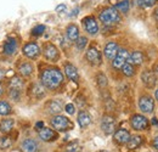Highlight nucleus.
Instances as JSON below:
<instances>
[{
  "label": "nucleus",
  "mask_w": 158,
  "mask_h": 152,
  "mask_svg": "<svg viewBox=\"0 0 158 152\" xmlns=\"http://www.w3.org/2000/svg\"><path fill=\"white\" fill-rule=\"evenodd\" d=\"M153 147H155L156 150H158V136L153 140Z\"/></svg>",
  "instance_id": "42"
},
{
  "label": "nucleus",
  "mask_w": 158,
  "mask_h": 152,
  "mask_svg": "<svg viewBox=\"0 0 158 152\" xmlns=\"http://www.w3.org/2000/svg\"><path fill=\"white\" fill-rule=\"evenodd\" d=\"M12 108H11V105L6 101H0V114L1 116H7V114L11 113Z\"/></svg>",
  "instance_id": "28"
},
{
  "label": "nucleus",
  "mask_w": 158,
  "mask_h": 152,
  "mask_svg": "<svg viewBox=\"0 0 158 152\" xmlns=\"http://www.w3.org/2000/svg\"><path fill=\"white\" fill-rule=\"evenodd\" d=\"M141 142H142V139H141L139 135L130 136V139H129V141H128V147H129V149H136L138 146H140Z\"/></svg>",
  "instance_id": "27"
},
{
  "label": "nucleus",
  "mask_w": 158,
  "mask_h": 152,
  "mask_svg": "<svg viewBox=\"0 0 158 152\" xmlns=\"http://www.w3.org/2000/svg\"><path fill=\"white\" fill-rule=\"evenodd\" d=\"M66 10V5H63V4H61V5H59L57 7H56V11L57 12H63Z\"/></svg>",
  "instance_id": "39"
},
{
  "label": "nucleus",
  "mask_w": 158,
  "mask_h": 152,
  "mask_svg": "<svg viewBox=\"0 0 158 152\" xmlns=\"http://www.w3.org/2000/svg\"><path fill=\"white\" fill-rule=\"evenodd\" d=\"M130 139V134L128 130H124V129H120L118 132H116L114 134V140L118 142V144H125L128 142Z\"/></svg>",
  "instance_id": "19"
},
{
  "label": "nucleus",
  "mask_w": 158,
  "mask_h": 152,
  "mask_svg": "<svg viewBox=\"0 0 158 152\" xmlns=\"http://www.w3.org/2000/svg\"><path fill=\"white\" fill-rule=\"evenodd\" d=\"M157 71H158V66H157Z\"/></svg>",
  "instance_id": "48"
},
{
  "label": "nucleus",
  "mask_w": 158,
  "mask_h": 152,
  "mask_svg": "<svg viewBox=\"0 0 158 152\" xmlns=\"http://www.w3.org/2000/svg\"><path fill=\"white\" fill-rule=\"evenodd\" d=\"M2 95V87H1V84H0V97Z\"/></svg>",
  "instance_id": "45"
},
{
  "label": "nucleus",
  "mask_w": 158,
  "mask_h": 152,
  "mask_svg": "<svg viewBox=\"0 0 158 152\" xmlns=\"http://www.w3.org/2000/svg\"><path fill=\"white\" fill-rule=\"evenodd\" d=\"M114 127H116V122L112 117L110 116H105L101 120V128L102 130L106 134H112L114 130Z\"/></svg>",
  "instance_id": "11"
},
{
  "label": "nucleus",
  "mask_w": 158,
  "mask_h": 152,
  "mask_svg": "<svg viewBox=\"0 0 158 152\" xmlns=\"http://www.w3.org/2000/svg\"><path fill=\"white\" fill-rule=\"evenodd\" d=\"M51 125L59 130V132H64L67 129H71L73 127V124L69 122V119L67 117H63V116H56L51 119Z\"/></svg>",
  "instance_id": "3"
},
{
  "label": "nucleus",
  "mask_w": 158,
  "mask_h": 152,
  "mask_svg": "<svg viewBox=\"0 0 158 152\" xmlns=\"http://www.w3.org/2000/svg\"><path fill=\"white\" fill-rule=\"evenodd\" d=\"M19 71H20V73L23 77L31 76L32 72H33V65L29 63V62H23V63H21V66L19 67Z\"/></svg>",
  "instance_id": "23"
},
{
  "label": "nucleus",
  "mask_w": 158,
  "mask_h": 152,
  "mask_svg": "<svg viewBox=\"0 0 158 152\" xmlns=\"http://www.w3.org/2000/svg\"><path fill=\"white\" fill-rule=\"evenodd\" d=\"M22 51H23V55L24 56L28 57V58H32V60H35L40 55V49L39 46H38V44H35V43H28V44H26L23 46Z\"/></svg>",
  "instance_id": "5"
},
{
  "label": "nucleus",
  "mask_w": 158,
  "mask_h": 152,
  "mask_svg": "<svg viewBox=\"0 0 158 152\" xmlns=\"http://www.w3.org/2000/svg\"><path fill=\"white\" fill-rule=\"evenodd\" d=\"M33 91L35 93V96H38V99L44 95V90H43V88L40 85H34L33 87Z\"/></svg>",
  "instance_id": "35"
},
{
  "label": "nucleus",
  "mask_w": 158,
  "mask_h": 152,
  "mask_svg": "<svg viewBox=\"0 0 158 152\" xmlns=\"http://www.w3.org/2000/svg\"><path fill=\"white\" fill-rule=\"evenodd\" d=\"M128 57H129V54H128V51L125 49H119L117 55L113 58V62H112L113 67L116 70H120L123 67V65L128 61Z\"/></svg>",
  "instance_id": "8"
},
{
  "label": "nucleus",
  "mask_w": 158,
  "mask_h": 152,
  "mask_svg": "<svg viewBox=\"0 0 158 152\" xmlns=\"http://www.w3.org/2000/svg\"><path fill=\"white\" fill-rule=\"evenodd\" d=\"M67 37L69 40L72 41H76L79 37V29L76 24H69L67 27Z\"/></svg>",
  "instance_id": "21"
},
{
  "label": "nucleus",
  "mask_w": 158,
  "mask_h": 152,
  "mask_svg": "<svg viewBox=\"0 0 158 152\" xmlns=\"http://www.w3.org/2000/svg\"><path fill=\"white\" fill-rule=\"evenodd\" d=\"M86 43H88V39L85 38V37H80L76 40V45H77V49L78 50H83L85 46H86Z\"/></svg>",
  "instance_id": "29"
},
{
  "label": "nucleus",
  "mask_w": 158,
  "mask_h": 152,
  "mask_svg": "<svg viewBox=\"0 0 158 152\" xmlns=\"http://www.w3.org/2000/svg\"><path fill=\"white\" fill-rule=\"evenodd\" d=\"M67 151L68 152H79L80 151V146L78 145L77 141L71 142V144H68V146H67Z\"/></svg>",
  "instance_id": "33"
},
{
  "label": "nucleus",
  "mask_w": 158,
  "mask_h": 152,
  "mask_svg": "<svg viewBox=\"0 0 158 152\" xmlns=\"http://www.w3.org/2000/svg\"><path fill=\"white\" fill-rule=\"evenodd\" d=\"M142 61H143V55L140 51H135V53H133L130 56L128 57V62H130L131 65H135V66L141 65Z\"/></svg>",
  "instance_id": "24"
},
{
  "label": "nucleus",
  "mask_w": 158,
  "mask_h": 152,
  "mask_svg": "<svg viewBox=\"0 0 158 152\" xmlns=\"http://www.w3.org/2000/svg\"><path fill=\"white\" fill-rule=\"evenodd\" d=\"M61 105H60V102H56V101H54V102H51L50 103V111L52 112V113H59L61 112Z\"/></svg>",
  "instance_id": "34"
},
{
  "label": "nucleus",
  "mask_w": 158,
  "mask_h": 152,
  "mask_svg": "<svg viewBox=\"0 0 158 152\" xmlns=\"http://www.w3.org/2000/svg\"><path fill=\"white\" fill-rule=\"evenodd\" d=\"M10 97L12 100H16L19 101L20 100V91L19 90H14V89H10Z\"/></svg>",
  "instance_id": "37"
},
{
  "label": "nucleus",
  "mask_w": 158,
  "mask_h": 152,
  "mask_svg": "<svg viewBox=\"0 0 158 152\" xmlns=\"http://www.w3.org/2000/svg\"><path fill=\"white\" fill-rule=\"evenodd\" d=\"M39 136L44 141H52L57 137V134L50 128H41L39 130Z\"/></svg>",
  "instance_id": "15"
},
{
  "label": "nucleus",
  "mask_w": 158,
  "mask_h": 152,
  "mask_svg": "<svg viewBox=\"0 0 158 152\" xmlns=\"http://www.w3.org/2000/svg\"><path fill=\"white\" fill-rule=\"evenodd\" d=\"M23 85H24V83H23L22 78H20V77H17V76L12 77V78L10 79V82H9V87H10V89H14V90H19V91H21L22 88H23Z\"/></svg>",
  "instance_id": "20"
},
{
  "label": "nucleus",
  "mask_w": 158,
  "mask_h": 152,
  "mask_svg": "<svg viewBox=\"0 0 158 152\" xmlns=\"http://www.w3.org/2000/svg\"><path fill=\"white\" fill-rule=\"evenodd\" d=\"M141 79H142V82L145 83V85L147 87V88H153L155 87V84H156V77L153 74V72H151V71H145L142 74H141Z\"/></svg>",
  "instance_id": "14"
},
{
  "label": "nucleus",
  "mask_w": 158,
  "mask_h": 152,
  "mask_svg": "<svg viewBox=\"0 0 158 152\" xmlns=\"http://www.w3.org/2000/svg\"><path fill=\"white\" fill-rule=\"evenodd\" d=\"M64 110H66V112L69 114H73L76 112V108H74V106L72 105V103H68V105H66V107H64Z\"/></svg>",
  "instance_id": "38"
},
{
  "label": "nucleus",
  "mask_w": 158,
  "mask_h": 152,
  "mask_svg": "<svg viewBox=\"0 0 158 152\" xmlns=\"http://www.w3.org/2000/svg\"><path fill=\"white\" fill-rule=\"evenodd\" d=\"M44 32H45V26L44 24H39V26H37V27L33 28L32 34L33 36H41Z\"/></svg>",
  "instance_id": "32"
},
{
  "label": "nucleus",
  "mask_w": 158,
  "mask_h": 152,
  "mask_svg": "<svg viewBox=\"0 0 158 152\" xmlns=\"http://www.w3.org/2000/svg\"><path fill=\"white\" fill-rule=\"evenodd\" d=\"M102 152H107V151H102Z\"/></svg>",
  "instance_id": "47"
},
{
  "label": "nucleus",
  "mask_w": 158,
  "mask_h": 152,
  "mask_svg": "<svg viewBox=\"0 0 158 152\" xmlns=\"http://www.w3.org/2000/svg\"><path fill=\"white\" fill-rule=\"evenodd\" d=\"M139 107L143 113H151L155 108V101L151 96H141L139 100Z\"/></svg>",
  "instance_id": "4"
},
{
  "label": "nucleus",
  "mask_w": 158,
  "mask_h": 152,
  "mask_svg": "<svg viewBox=\"0 0 158 152\" xmlns=\"http://www.w3.org/2000/svg\"><path fill=\"white\" fill-rule=\"evenodd\" d=\"M11 146V140L9 136H4L1 140H0V147L1 149H7Z\"/></svg>",
  "instance_id": "31"
},
{
  "label": "nucleus",
  "mask_w": 158,
  "mask_h": 152,
  "mask_svg": "<svg viewBox=\"0 0 158 152\" xmlns=\"http://www.w3.org/2000/svg\"><path fill=\"white\" fill-rule=\"evenodd\" d=\"M129 7H130L129 0H122V1H119L118 4H116V9L120 12H123V14H127L129 11Z\"/></svg>",
  "instance_id": "25"
},
{
  "label": "nucleus",
  "mask_w": 158,
  "mask_h": 152,
  "mask_svg": "<svg viewBox=\"0 0 158 152\" xmlns=\"http://www.w3.org/2000/svg\"><path fill=\"white\" fill-rule=\"evenodd\" d=\"M44 56L49 61H57L60 57L57 48L54 44H50V43L45 44V46H44Z\"/></svg>",
  "instance_id": "9"
},
{
  "label": "nucleus",
  "mask_w": 158,
  "mask_h": 152,
  "mask_svg": "<svg viewBox=\"0 0 158 152\" xmlns=\"http://www.w3.org/2000/svg\"><path fill=\"white\" fill-rule=\"evenodd\" d=\"M5 74H6V71H5L4 68H0V80H1V79H4Z\"/></svg>",
  "instance_id": "40"
},
{
  "label": "nucleus",
  "mask_w": 158,
  "mask_h": 152,
  "mask_svg": "<svg viewBox=\"0 0 158 152\" xmlns=\"http://www.w3.org/2000/svg\"><path fill=\"white\" fill-rule=\"evenodd\" d=\"M152 123L157 125V124H158V120H157V119H156V118H153V119H152Z\"/></svg>",
  "instance_id": "44"
},
{
  "label": "nucleus",
  "mask_w": 158,
  "mask_h": 152,
  "mask_svg": "<svg viewBox=\"0 0 158 152\" xmlns=\"http://www.w3.org/2000/svg\"><path fill=\"white\" fill-rule=\"evenodd\" d=\"M156 99H157V100H158V89H157V90H156Z\"/></svg>",
  "instance_id": "46"
},
{
  "label": "nucleus",
  "mask_w": 158,
  "mask_h": 152,
  "mask_svg": "<svg viewBox=\"0 0 158 152\" xmlns=\"http://www.w3.org/2000/svg\"><path fill=\"white\" fill-rule=\"evenodd\" d=\"M118 50H119L118 45H117L116 43L111 41V43H108V44L105 46L103 53H105V56H106V58H108V60H113V58H114V56L117 55Z\"/></svg>",
  "instance_id": "13"
},
{
  "label": "nucleus",
  "mask_w": 158,
  "mask_h": 152,
  "mask_svg": "<svg viewBox=\"0 0 158 152\" xmlns=\"http://www.w3.org/2000/svg\"><path fill=\"white\" fill-rule=\"evenodd\" d=\"M120 70H123V73L125 74L127 77H131L134 76V73H135V70H134V66L130 63V62H125L124 65H123V67L120 68Z\"/></svg>",
  "instance_id": "26"
},
{
  "label": "nucleus",
  "mask_w": 158,
  "mask_h": 152,
  "mask_svg": "<svg viewBox=\"0 0 158 152\" xmlns=\"http://www.w3.org/2000/svg\"><path fill=\"white\" fill-rule=\"evenodd\" d=\"M22 150L24 152H37L38 150V144L35 140H32V139H26L23 142H22Z\"/></svg>",
  "instance_id": "17"
},
{
  "label": "nucleus",
  "mask_w": 158,
  "mask_h": 152,
  "mask_svg": "<svg viewBox=\"0 0 158 152\" xmlns=\"http://www.w3.org/2000/svg\"><path fill=\"white\" fill-rule=\"evenodd\" d=\"M153 17L158 21V9H156V10H155V12H153Z\"/></svg>",
  "instance_id": "43"
},
{
  "label": "nucleus",
  "mask_w": 158,
  "mask_h": 152,
  "mask_svg": "<svg viewBox=\"0 0 158 152\" xmlns=\"http://www.w3.org/2000/svg\"><path fill=\"white\" fill-rule=\"evenodd\" d=\"M14 125H15V122H14L12 119L5 118V119H2L1 123H0V130H1L2 133H9V132L12 130Z\"/></svg>",
  "instance_id": "22"
},
{
  "label": "nucleus",
  "mask_w": 158,
  "mask_h": 152,
  "mask_svg": "<svg viewBox=\"0 0 158 152\" xmlns=\"http://www.w3.org/2000/svg\"><path fill=\"white\" fill-rule=\"evenodd\" d=\"M41 83L48 89H57L63 82V74L56 67H48L41 72Z\"/></svg>",
  "instance_id": "1"
},
{
  "label": "nucleus",
  "mask_w": 158,
  "mask_h": 152,
  "mask_svg": "<svg viewBox=\"0 0 158 152\" xmlns=\"http://www.w3.org/2000/svg\"><path fill=\"white\" fill-rule=\"evenodd\" d=\"M99 19L105 26H113L120 22V15L116 7H107L100 12Z\"/></svg>",
  "instance_id": "2"
},
{
  "label": "nucleus",
  "mask_w": 158,
  "mask_h": 152,
  "mask_svg": "<svg viewBox=\"0 0 158 152\" xmlns=\"http://www.w3.org/2000/svg\"><path fill=\"white\" fill-rule=\"evenodd\" d=\"M43 127H44V123H43V122H38V123H37V125H35V128H37L38 130H40Z\"/></svg>",
  "instance_id": "41"
},
{
  "label": "nucleus",
  "mask_w": 158,
  "mask_h": 152,
  "mask_svg": "<svg viewBox=\"0 0 158 152\" xmlns=\"http://www.w3.org/2000/svg\"><path fill=\"white\" fill-rule=\"evenodd\" d=\"M98 82H99L100 87H106V85H107V79H106L105 74H102V73H100V74H99Z\"/></svg>",
  "instance_id": "36"
},
{
  "label": "nucleus",
  "mask_w": 158,
  "mask_h": 152,
  "mask_svg": "<svg viewBox=\"0 0 158 152\" xmlns=\"http://www.w3.org/2000/svg\"><path fill=\"white\" fill-rule=\"evenodd\" d=\"M17 46H19V44H17V40L16 39L9 38L6 39V41L4 44V51L7 55H14L17 51Z\"/></svg>",
  "instance_id": "12"
},
{
  "label": "nucleus",
  "mask_w": 158,
  "mask_h": 152,
  "mask_svg": "<svg viewBox=\"0 0 158 152\" xmlns=\"http://www.w3.org/2000/svg\"><path fill=\"white\" fill-rule=\"evenodd\" d=\"M83 26H84L85 31L91 36H95L99 33V24H98L95 17H93V16H88L83 19Z\"/></svg>",
  "instance_id": "6"
},
{
  "label": "nucleus",
  "mask_w": 158,
  "mask_h": 152,
  "mask_svg": "<svg viewBox=\"0 0 158 152\" xmlns=\"http://www.w3.org/2000/svg\"><path fill=\"white\" fill-rule=\"evenodd\" d=\"M64 73H66V76L68 77L71 80H73V82H78V71H77V68L73 66V65H71V63H66V66H64Z\"/></svg>",
  "instance_id": "16"
},
{
  "label": "nucleus",
  "mask_w": 158,
  "mask_h": 152,
  "mask_svg": "<svg viewBox=\"0 0 158 152\" xmlns=\"http://www.w3.org/2000/svg\"><path fill=\"white\" fill-rule=\"evenodd\" d=\"M86 60H88L91 65H94V66L100 65V63H101V54H100V51L96 48L91 46V48L88 49V51H86Z\"/></svg>",
  "instance_id": "10"
},
{
  "label": "nucleus",
  "mask_w": 158,
  "mask_h": 152,
  "mask_svg": "<svg viewBox=\"0 0 158 152\" xmlns=\"http://www.w3.org/2000/svg\"><path fill=\"white\" fill-rule=\"evenodd\" d=\"M131 127L135 130H145L148 127V120L141 114H135L131 117Z\"/></svg>",
  "instance_id": "7"
},
{
  "label": "nucleus",
  "mask_w": 158,
  "mask_h": 152,
  "mask_svg": "<svg viewBox=\"0 0 158 152\" xmlns=\"http://www.w3.org/2000/svg\"><path fill=\"white\" fill-rule=\"evenodd\" d=\"M156 1L157 0H138V4L141 7H151L156 4Z\"/></svg>",
  "instance_id": "30"
},
{
  "label": "nucleus",
  "mask_w": 158,
  "mask_h": 152,
  "mask_svg": "<svg viewBox=\"0 0 158 152\" xmlns=\"http://www.w3.org/2000/svg\"><path fill=\"white\" fill-rule=\"evenodd\" d=\"M78 123L81 128H86L91 123V117L86 111H81L78 114Z\"/></svg>",
  "instance_id": "18"
}]
</instances>
